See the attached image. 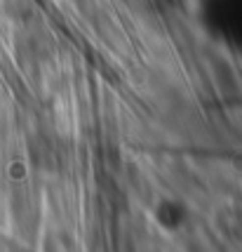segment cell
I'll return each mask as SVG.
<instances>
[{"instance_id":"obj_1","label":"cell","mask_w":242,"mask_h":252,"mask_svg":"<svg viewBox=\"0 0 242 252\" xmlns=\"http://www.w3.org/2000/svg\"><path fill=\"white\" fill-rule=\"evenodd\" d=\"M5 7L17 22H31L33 17V0H5Z\"/></svg>"}]
</instances>
